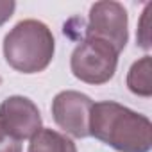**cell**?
Segmentation results:
<instances>
[{"label":"cell","mask_w":152,"mask_h":152,"mask_svg":"<svg viewBox=\"0 0 152 152\" xmlns=\"http://www.w3.org/2000/svg\"><path fill=\"white\" fill-rule=\"evenodd\" d=\"M127 86L134 95L150 97L152 95V61L150 56H143L132 63L127 73Z\"/></svg>","instance_id":"cell-8"},{"label":"cell","mask_w":152,"mask_h":152,"mask_svg":"<svg viewBox=\"0 0 152 152\" xmlns=\"http://www.w3.org/2000/svg\"><path fill=\"white\" fill-rule=\"evenodd\" d=\"M15 7H16V4L13 2V0H0V25L6 23L13 16Z\"/></svg>","instance_id":"cell-11"},{"label":"cell","mask_w":152,"mask_h":152,"mask_svg":"<svg viewBox=\"0 0 152 152\" xmlns=\"http://www.w3.org/2000/svg\"><path fill=\"white\" fill-rule=\"evenodd\" d=\"M0 152H22L20 140L13 138L2 125H0Z\"/></svg>","instance_id":"cell-9"},{"label":"cell","mask_w":152,"mask_h":152,"mask_svg":"<svg viewBox=\"0 0 152 152\" xmlns=\"http://www.w3.org/2000/svg\"><path fill=\"white\" fill-rule=\"evenodd\" d=\"M90 136L118 152H148L152 147V124L147 116L106 100L93 104Z\"/></svg>","instance_id":"cell-1"},{"label":"cell","mask_w":152,"mask_h":152,"mask_svg":"<svg viewBox=\"0 0 152 152\" xmlns=\"http://www.w3.org/2000/svg\"><path fill=\"white\" fill-rule=\"evenodd\" d=\"M29 152H77L75 143L52 129H39L29 143Z\"/></svg>","instance_id":"cell-7"},{"label":"cell","mask_w":152,"mask_h":152,"mask_svg":"<svg viewBox=\"0 0 152 152\" xmlns=\"http://www.w3.org/2000/svg\"><path fill=\"white\" fill-rule=\"evenodd\" d=\"M0 84H2V77H0Z\"/></svg>","instance_id":"cell-12"},{"label":"cell","mask_w":152,"mask_h":152,"mask_svg":"<svg viewBox=\"0 0 152 152\" xmlns=\"http://www.w3.org/2000/svg\"><path fill=\"white\" fill-rule=\"evenodd\" d=\"M116 64L118 52L109 43L95 38H84L75 47L70 59L72 73L88 84H104L113 79Z\"/></svg>","instance_id":"cell-3"},{"label":"cell","mask_w":152,"mask_h":152,"mask_svg":"<svg viewBox=\"0 0 152 152\" xmlns=\"http://www.w3.org/2000/svg\"><path fill=\"white\" fill-rule=\"evenodd\" d=\"M93 102L81 91L66 90L56 95L52 102V115L56 124L73 138L90 136V118Z\"/></svg>","instance_id":"cell-5"},{"label":"cell","mask_w":152,"mask_h":152,"mask_svg":"<svg viewBox=\"0 0 152 152\" xmlns=\"http://www.w3.org/2000/svg\"><path fill=\"white\" fill-rule=\"evenodd\" d=\"M56 50L52 31L39 20H22L4 38V56L11 68L22 73L43 72Z\"/></svg>","instance_id":"cell-2"},{"label":"cell","mask_w":152,"mask_h":152,"mask_svg":"<svg viewBox=\"0 0 152 152\" xmlns=\"http://www.w3.org/2000/svg\"><path fill=\"white\" fill-rule=\"evenodd\" d=\"M127 22V11L120 2H113V0L97 2L90 9L86 38L106 41L120 54L129 39Z\"/></svg>","instance_id":"cell-4"},{"label":"cell","mask_w":152,"mask_h":152,"mask_svg":"<svg viewBox=\"0 0 152 152\" xmlns=\"http://www.w3.org/2000/svg\"><path fill=\"white\" fill-rule=\"evenodd\" d=\"M150 7L147 6V9L143 11L141 22H140V29H138V43L141 48H150V36H148V15H150Z\"/></svg>","instance_id":"cell-10"},{"label":"cell","mask_w":152,"mask_h":152,"mask_svg":"<svg viewBox=\"0 0 152 152\" xmlns=\"http://www.w3.org/2000/svg\"><path fill=\"white\" fill-rule=\"evenodd\" d=\"M0 125L16 140H31L41 129L38 106L27 97H9L0 104Z\"/></svg>","instance_id":"cell-6"}]
</instances>
